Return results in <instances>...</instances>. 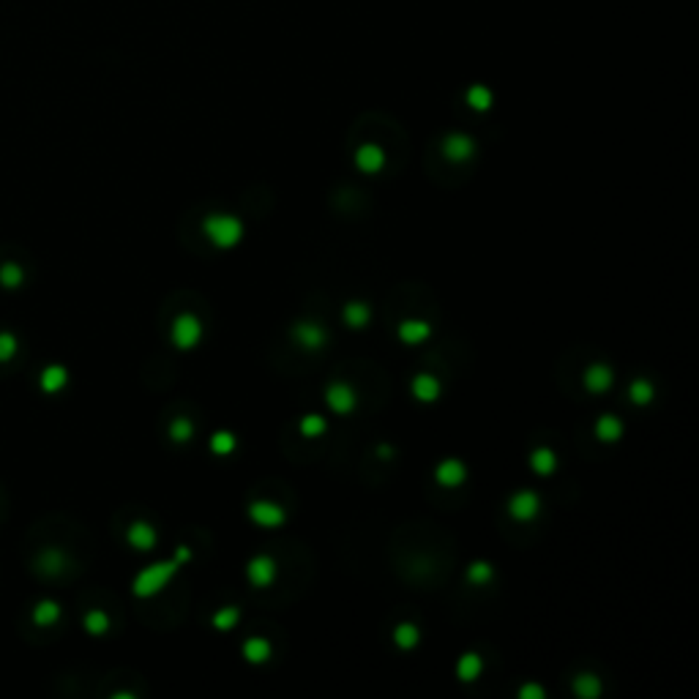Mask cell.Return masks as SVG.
I'll return each mask as SVG.
<instances>
[{
  "instance_id": "obj_1",
  "label": "cell",
  "mask_w": 699,
  "mask_h": 699,
  "mask_svg": "<svg viewBox=\"0 0 699 699\" xmlns=\"http://www.w3.org/2000/svg\"><path fill=\"white\" fill-rule=\"evenodd\" d=\"M203 229L205 235L210 238V244L219 248L235 246L244 238V225L232 213H210V216H205Z\"/></svg>"
},
{
  "instance_id": "obj_2",
  "label": "cell",
  "mask_w": 699,
  "mask_h": 699,
  "mask_svg": "<svg viewBox=\"0 0 699 699\" xmlns=\"http://www.w3.org/2000/svg\"><path fill=\"white\" fill-rule=\"evenodd\" d=\"M175 574H178V560L153 563V565H148V568H142V571L137 574V579H134V596H139V598L156 596L158 590L167 585Z\"/></svg>"
},
{
  "instance_id": "obj_3",
  "label": "cell",
  "mask_w": 699,
  "mask_h": 699,
  "mask_svg": "<svg viewBox=\"0 0 699 699\" xmlns=\"http://www.w3.org/2000/svg\"><path fill=\"white\" fill-rule=\"evenodd\" d=\"M203 336V322L194 315H181L172 322V341L181 350H191Z\"/></svg>"
},
{
  "instance_id": "obj_4",
  "label": "cell",
  "mask_w": 699,
  "mask_h": 699,
  "mask_svg": "<svg viewBox=\"0 0 699 699\" xmlns=\"http://www.w3.org/2000/svg\"><path fill=\"white\" fill-rule=\"evenodd\" d=\"M293 336L303 350H320V347L325 344L328 334H325V328H322L320 322H315V320H301V322H295Z\"/></svg>"
},
{
  "instance_id": "obj_5",
  "label": "cell",
  "mask_w": 699,
  "mask_h": 699,
  "mask_svg": "<svg viewBox=\"0 0 699 699\" xmlns=\"http://www.w3.org/2000/svg\"><path fill=\"white\" fill-rule=\"evenodd\" d=\"M325 402L328 407L339 413V415H347L353 407H355V388L347 383H331L328 391H325Z\"/></svg>"
},
{
  "instance_id": "obj_6",
  "label": "cell",
  "mask_w": 699,
  "mask_h": 699,
  "mask_svg": "<svg viewBox=\"0 0 699 699\" xmlns=\"http://www.w3.org/2000/svg\"><path fill=\"white\" fill-rule=\"evenodd\" d=\"M539 508H541V500L536 492H530V489H522L517 495L511 497V503H508V511H511V517L519 519V522H527V519H533L539 514Z\"/></svg>"
},
{
  "instance_id": "obj_7",
  "label": "cell",
  "mask_w": 699,
  "mask_h": 699,
  "mask_svg": "<svg viewBox=\"0 0 699 699\" xmlns=\"http://www.w3.org/2000/svg\"><path fill=\"white\" fill-rule=\"evenodd\" d=\"M248 517L254 519L257 524H263V527H279L284 522V508L271 503V500H257V503H251Z\"/></svg>"
},
{
  "instance_id": "obj_8",
  "label": "cell",
  "mask_w": 699,
  "mask_h": 699,
  "mask_svg": "<svg viewBox=\"0 0 699 699\" xmlns=\"http://www.w3.org/2000/svg\"><path fill=\"white\" fill-rule=\"evenodd\" d=\"M355 164H358V170L361 172H369V175H374V172H380L385 164V153L380 145H374V142H366L358 148V153H355Z\"/></svg>"
},
{
  "instance_id": "obj_9",
  "label": "cell",
  "mask_w": 699,
  "mask_h": 699,
  "mask_svg": "<svg viewBox=\"0 0 699 699\" xmlns=\"http://www.w3.org/2000/svg\"><path fill=\"white\" fill-rule=\"evenodd\" d=\"M248 574V582L257 587H265L273 582V577H276V563H273L268 555H257L246 568Z\"/></svg>"
},
{
  "instance_id": "obj_10",
  "label": "cell",
  "mask_w": 699,
  "mask_h": 699,
  "mask_svg": "<svg viewBox=\"0 0 699 699\" xmlns=\"http://www.w3.org/2000/svg\"><path fill=\"white\" fill-rule=\"evenodd\" d=\"M443 153H446L448 161H467V158L475 153V145L470 137L451 134V137H446V142H443Z\"/></svg>"
},
{
  "instance_id": "obj_11",
  "label": "cell",
  "mask_w": 699,
  "mask_h": 699,
  "mask_svg": "<svg viewBox=\"0 0 699 699\" xmlns=\"http://www.w3.org/2000/svg\"><path fill=\"white\" fill-rule=\"evenodd\" d=\"M612 369L607 363H593L585 369V388L590 393H604L609 385H612Z\"/></svg>"
},
{
  "instance_id": "obj_12",
  "label": "cell",
  "mask_w": 699,
  "mask_h": 699,
  "mask_svg": "<svg viewBox=\"0 0 699 699\" xmlns=\"http://www.w3.org/2000/svg\"><path fill=\"white\" fill-rule=\"evenodd\" d=\"M465 475H467V470H465V465L459 459H446L434 470V478H437L440 486H459L465 481Z\"/></svg>"
},
{
  "instance_id": "obj_13",
  "label": "cell",
  "mask_w": 699,
  "mask_h": 699,
  "mask_svg": "<svg viewBox=\"0 0 699 699\" xmlns=\"http://www.w3.org/2000/svg\"><path fill=\"white\" fill-rule=\"evenodd\" d=\"M126 539H129V543H132L134 549L148 552V549L156 546V530H153L148 522H134V524L126 530Z\"/></svg>"
},
{
  "instance_id": "obj_14",
  "label": "cell",
  "mask_w": 699,
  "mask_h": 699,
  "mask_svg": "<svg viewBox=\"0 0 699 699\" xmlns=\"http://www.w3.org/2000/svg\"><path fill=\"white\" fill-rule=\"evenodd\" d=\"M66 383H68V372L66 366H61V363L46 366L44 372H42V377H39V385H42L44 393H58V391L66 388Z\"/></svg>"
},
{
  "instance_id": "obj_15",
  "label": "cell",
  "mask_w": 699,
  "mask_h": 699,
  "mask_svg": "<svg viewBox=\"0 0 699 699\" xmlns=\"http://www.w3.org/2000/svg\"><path fill=\"white\" fill-rule=\"evenodd\" d=\"M410 388H413V396L421 399V402H434V399L440 396V383H437V377H432V374H418Z\"/></svg>"
},
{
  "instance_id": "obj_16",
  "label": "cell",
  "mask_w": 699,
  "mask_h": 699,
  "mask_svg": "<svg viewBox=\"0 0 699 699\" xmlns=\"http://www.w3.org/2000/svg\"><path fill=\"white\" fill-rule=\"evenodd\" d=\"M39 571L44 574V577H55V574H61L63 568H66V555L61 552V549H44L42 555H39Z\"/></svg>"
},
{
  "instance_id": "obj_17",
  "label": "cell",
  "mask_w": 699,
  "mask_h": 699,
  "mask_svg": "<svg viewBox=\"0 0 699 699\" xmlns=\"http://www.w3.org/2000/svg\"><path fill=\"white\" fill-rule=\"evenodd\" d=\"M429 334H432V328H429V322H424V320H405V322L399 325V339L407 341V344H418V341H424Z\"/></svg>"
},
{
  "instance_id": "obj_18",
  "label": "cell",
  "mask_w": 699,
  "mask_h": 699,
  "mask_svg": "<svg viewBox=\"0 0 699 699\" xmlns=\"http://www.w3.org/2000/svg\"><path fill=\"white\" fill-rule=\"evenodd\" d=\"M61 620V604L58 601H39L36 607H33V623L36 626H52V623H58Z\"/></svg>"
},
{
  "instance_id": "obj_19",
  "label": "cell",
  "mask_w": 699,
  "mask_h": 699,
  "mask_svg": "<svg viewBox=\"0 0 699 699\" xmlns=\"http://www.w3.org/2000/svg\"><path fill=\"white\" fill-rule=\"evenodd\" d=\"M369 320H372V309H369L363 301H350V303L344 306V322H347L350 328H363Z\"/></svg>"
},
{
  "instance_id": "obj_20",
  "label": "cell",
  "mask_w": 699,
  "mask_h": 699,
  "mask_svg": "<svg viewBox=\"0 0 699 699\" xmlns=\"http://www.w3.org/2000/svg\"><path fill=\"white\" fill-rule=\"evenodd\" d=\"M481 669H484V661H481V655L475 653H465L459 658V664H456V675H459V680H465V683H473L475 677L481 675Z\"/></svg>"
},
{
  "instance_id": "obj_21",
  "label": "cell",
  "mask_w": 699,
  "mask_h": 699,
  "mask_svg": "<svg viewBox=\"0 0 699 699\" xmlns=\"http://www.w3.org/2000/svg\"><path fill=\"white\" fill-rule=\"evenodd\" d=\"M596 434H598V440H604V443H615V440L623 437V424H620L615 415H601L598 424H596Z\"/></svg>"
},
{
  "instance_id": "obj_22",
  "label": "cell",
  "mask_w": 699,
  "mask_h": 699,
  "mask_svg": "<svg viewBox=\"0 0 699 699\" xmlns=\"http://www.w3.org/2000/svg\"><path fill=\"white\" fill-rule=\"evenodd\" d=\"M244 655H246V661H251V664H263V661L271 658V642L263 639V636H254V639H248L246 645H244Z\"/></svg>"
},
{
  "instance_id": "obj_23",
  "label": "cell",
  "mask_w": 699,
  "mask_h": 699,
  "mask_svg": "<svg viewBox=\"0 0 699 699\" xmlns=\"http://www.w3.org/2000/svg\"><path fill=\"white\" fill-rule=\"evenodd\" d=\"M574 691L582 699H596L601 694V680L593 672H582V675L574 677Z\"/></svg>"
},
{
  "instance_id": "obj_24",
  "label": "cell",
  "mask_w": 699,
  "mask_h": 699,
  "mask_svg": "<svg viewBox=\"0 0 699 699\" xmlns=\"http://www.w3.org/2000/svg\"><path fill=\"white\" fill-rule=\"evenodd\" d=\"M23 282H25V271L17 263H3L0 265V287L17 290V287H23Z\"/></svg>"
},
{
  "instance_id": "obj_25",
  "label": "cell",
  "mask_w": 699,
  "mask_h": 699,
  "mask_svg": "<svg viewBox=\"0 0 699 699\" xmlns=\"http://www.w3.org/2000/svg\"><path fill=\"white\" fill-rule=\"evenodd\" d=\"M530 465H533V470L539 475H549L555 470V465H558V456L552 448H536L533 456H530Z\"/></svg>"
},
{
  "instance_id": "obj_26",
  "label": "cell",
  "mask_w": 699,
  "mask_h": 699,
  "mask_svg": "<svg viewBox=\"0 0 699 699\" xmlns=\"http://www.w3.org/2000/svg\"><path fill=\"white\" fill-rule=\"evenodd\" d=\"M82 623H85V631L93 634V636H101V634H107V629H110V617L101 609H91Z\"/></svg>"
},
{
  "instance_id": "obj_27",
  "label": "cell",
  "mask_w": 699,
  "mask_h": 699,
  "mask_svg": "<svg viewBox=\"0 0 699 699\" xmlns=\"http://www.w3.org/2000/svg\"><path fill=\"white\" fill-rule=\"evenodd\" d=\"M418 629L413 626V623H402V626H396V631H393V642L399 645V648H405V650H410V648H415L418 645Z\"/></svg>"
},
{
  "instance_id": "obj_28",
  "label": "cell",
  "mask_w": 699,
  "mask_h": 699,
  "mask_svg": "<svg viewBox=\"0 0 699 699\" xmlns=\"http://www.w3.org/2000/svg\"><path fill=\"white\" fill-rule=\"evenodd\" d=\"M467 104L473 107V110H489L492 107V93H489V88H484V85H475V88H470V93H467Z\"/></svg>"
},
{
  "instance_id": "obj_29",
  "label": "cell",
  "mask_w": 699,
  "mask_h": 699,
  "mask_svg": "<svg viewBox=\"0 0 699 699\" xmlns=\"http://www.w3.org/2000/svg\"><path fill=\"white\" fill-rule=\"evenodd\" d=\"M653 385L648 383V380H634L631 388H629V396H631L634 405H648L650 399H653Z\"/></svg>"
},
{
  "instance_id": "obj_30",
  "label": "cell",
  "mask_w": 699,
  "mask_h": 699,
  "mask_svg": "<svg viewBox=\"0 0 699 699\" xmlns=\"http://www.w3.org/2000/svg\"><path fill=\"white\" fill-rule=\"evenodd\" d=\"M325 429H328L325 418L317 415V413H309V415L301 421V434H303V437H320Z\"/></svg>"
},
{
  "instance_id": "obj_31",
  "label": "cell",
  "mask_w": 699,
  "mask_h": 699,
  "mask_svg": "<svg viewBox=\"0 0 699 699\" xmlns=\"http://www.w3.org/2000/svg\"><path fill=\"white\" fill-rule=\"evenodd\" d=\"M20 350V339L14 336L11 331H0V363L11 361Z\"/></svg>"
},
{
  "instance_id": "obj_32",
  "label": "cell",
  "mask_w": 699,
  "mask_h": 699,
  "mask_svg": "<svg viewBox=\"0 0 699 699\" xmlns=\"http://www.w3.org/2000/svg\"><path fill=\"white\" fill-rule=\"evenodd\" d=\"M191 434H194V427H191L189 418H175V421L170 424V437H172L175 443H189Z\"/></svg>"
},
{
  "instance_id": "obj_33",
  "label": "cell",
  "mask_w": 699,
  "mask_h": 699,
  "mask_svg": "<svg viewBox=\"0 0 699 699\" xmlns=\"http://www.w3.org/2000/svg\"><path fill=\"white\" fill-rule=\"evenodd\" d=\"M210 451L219 453V456H225V453H232V451H235V437H232L229 432H216V434L210 437Z\"/></svg>"
},
{
  "instance_id": "obj_34",
  "label": "cell",
  "mask_w": 699,
  "mask_h": 699,
  "mask_svg": "<svg viewBox=\"0 0 699 699\" xmlns=\"http://www.w3.org/2000/svg\"><path fill=\"white\" fill-rule=\"evenodd\" d=\"M238 617H241V612L235 607H225V609H219L216 615H213V626L216 629H232L235 623H238Z\"/></svg>"
},
{
  "instance_id": "obj_35",
  "label": "cell",
  "mask_w": 699,
  "mask_h": 699,
  "mask_svg": "<svg viewBox=\"0 0 699 699\" xmlns=\"http://www.w3.org/2000/svg\"><path fill=\"white\" fill-rule=\"evenodd\" d=\"M467 577H470V582H486V579L492 577V565L489 563H473L470 565V571H467Z\"/></svg>"
},
{
  "instance_id": "obj_36",
  "label": "cell",
  "mask_w": 699,
  "mask_h": 699,
  "mask_svg": "<svg viewBox=\"0 0 699 699\" xmlns=\"http://www.w3.org/2000/svg\"><path fill=\"white\" fill-rule=\"evenodd\" d=\"M519 697L522 699H543V688L541 686H522V688H519Z\"/></svg>"
},
{
  "instance_id": "obj_37",
  "label": "cell",
  "mask_w": 699,
  "mask_h": 699,
  "mask_svg": "<svg viewBox=\"0 0 699 699\" xmlns=\"http://www.w3.org/2000/svg\"><path fill=\"white\" fill-rule=\"evenodd\" d=\"M189 558H191V552H189L186 546H178V558H175V560L181 563V560H189Z\"/></svg>"
}]
</instances>
